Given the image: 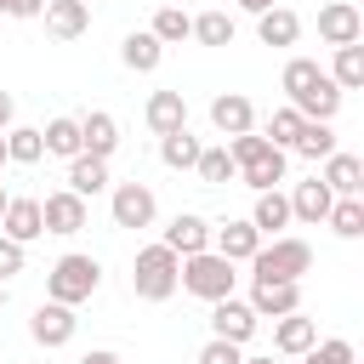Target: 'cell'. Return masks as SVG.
Returning a JSON list of instances; mask_svg holds the SVG:
<instances>
[{
	"label": "cell",
	"instance_id": "obj_1",
	"mask_svg": "<svg viewBox=\"0 0 364 364\" xmlns=\"http://www.w3.org/2000/svg\"><path fill=\"white\" fill-rule=\"evenodd\" d=\"M279 85H284V97H290V108L301 119H336L341 114V97H347L313 57H290L284 74H279Z\"/></svg>",
	"mask_w": 364,
	"mask_h": 364
},
{
	"label": "cell",
	"instance_id": "obj_2",
	"mask_svg": "<svg viewBox=\"0 0 364 364\" xmlns=\"http://www.w3.org/2000/svg\"><path fill=\"white\" fill-rule=\"evenodd\" d=\"M301 273H313V245L296 239V233H273L256 245L250 256V279H284V284H301Z\"/></svg>",
	"mask_w": 364,
	"mask_h": 364
},
{
	"label": "cell",
	"instance_id": "obj_3",
	"mask_svg": "<svg viewBox=\"0 0 364 364\" xmlns=\"http://www.w3.org/2000/svg\"><path fill=\"white\" fill-rule=\"evenodd\" d=\"M97 284H102V262H97V256H85V250H63V256L51 262V273H46V296H51V301H63V307L91 301V296H97Z\"/></svg>",
	"mask_w": 364,
	"mask_h": 364
},
{
	"label": "cell",
	"instance_id": "obj_4",
	"mask_svg": "<svg viewBox=\"0 0 364 364\" xmlns=\"http://www.w3.org/2000/svg\"><path fill=\"white\" fill-rule=\"evenodd\" d=\"M176 273H182V256L159 239V245H142L136 262H131V290L136 301H171L176 296Z\"/></svg>",
	"mask_w": 364,
	"mask_h": 364
},
{
	"label": "cell",
	"instance_id": "obj_5",
	"mask_svg": "<svg viewBox=\"0 0 364 364\" xmlns=\"http://www.w3.org/2000/svg\"><path fill=\"white\" fill-rule=\"evenodd\" d=\"M233 262L228 256H216V250H193V256H182V273H176V290H188V296H199V301H222V296H233Z\"/></svg>",
	"mask_w": 364,
	"mask_h": 364
},
{
	"label": "cell",
	"instance_id": "obj_6",
	"mask_svg": "<svg viewBox=\"0 0 364 364\" xmlns=\"http://www.w3.org/2000/svg\"><path fill=\"white\" fill-rule=\"evenodd\" d=\"M108 216H114V228H154V216H159V199H154V188L148 182H114V193H108Z\"/></svg>",
	"mask_w": 364,
	"mask_h": 364
},
{
	"label": "cell",
	"instance_id": "obj_7",
	"mask_svg": "<svg viewBox=\"0 0 364 364\" xmlns=\"http://www.w3.org/2000/svg\"><path fill=\"white\" fill-rule=\"evenodd\" d=\"M85 199L74 193V188H57V193H46L40 199V222H46V233H57V239H74L80 228H85Z\"/></svg>",
	"mask_w": 364,
	"mask_h": 364
},
{
	"label": "cell",
	"instance_id": "obj_8",
	"mask_svg": "<svg viewBox=\"0 0 364 364\" xmlns=\"http://www.w3.org/2000/svg\"><path fill=\"white\" fill-rule=\"evenodd\" d=\"M318 40H324V46H358V40H364V11H358L353 0L318 6Z\"/></svg>",
	"mask_w": 364,
	"mask_h": 364
},
{
	"label": "cell",
	"instance_id": "obj_9",
	"mask_svg": "<svg viewBox=\"0 0 364 364\" xmlns=\"http://www.w3.org/2000/svg\"><path fill=\"white\" fill-rule=\"evenodd\" d=\"M74 330H80L74 307H63V301H51V296H46V301L34 307V318H28V336H34L40 347H68Z\"/></svg>",
	"mask_w": 364,
	"mask_h": 364
},
{
	"label": "cell",
	"instance_id": "obj_10",
	"mask_svg": "<svg viewBox=\"0 0 364 364\" xmlns=\"http://www.w3.org/2000/svg\"><path fill=\"white\" fill-rule=\"evenodd\" d=\"M284 159H290L284 148H273V142H262L256 154H245V159L233 165V176H239L245 188H256V193H262V188H279V182H284Z\"/></svg>",
	"mask_w": 364,
	"mask_h": 364
},
{
	"label": "cell",
	"instance_id": "obj_11",
	"mask_svg": "<svg viewBox=\"0 0 364 364\" xmlns=\"http://www.w3.org/2000/svg\"><path fill=\"white\" fill-rule=\"evenodd\" d=\"M210 336H222V341H250L256 336V307L250 301H239V296H222V301H210Z\"/></svg>",
	"mask_w": 364,
	"mask_h": 364
},
{
	"label": "cell",
	"instance_id": "obj_12",
	"mask_svg": "<svg viewBox=\"0 0 364 364\" xmlns=\"http://www.w3.org/2000/svg\"><path fill=\"white\" fill-rule=\"evenodd\" d=\"M250 307L256 318H284L301 307V284H284V279H256L250 284Z\"/></svg>",
	"mask_w": 364,
	"mask_h": 364
},
{
	"label": "cell",
	"instance_id": "obj_13",
	"mask_svg": "<svg viewBox=\"0 0 364 364\" xmlns=\"http://www.w3.org/2000/svg\"><path fill=\"white\" fill-rule=\"evenodd\" d=\"M40 23H46L51 40H80V34L91 28V6H85V0H46Z\"/></svg>",
	"mask_w": 364,
	"mask_h": 364
},
{
	"label": "cell",
	"instance_id": "obj_14",
	"mask_svg": "<svg viewBox=\"0 0 364 364\" xmlns=\"http://www.w3.org/2000/svg\"><path fill=\"white\" fill-rule=\"evenodd\" d=\"M210 125H216L222 136H239V131H256V102H250L245 91H222V97L210 102Z\"/></svg>",
	"mask_w": 364,
	"mask_h": 364
},
{
	"label": "cell",
	"instance_id": "obj_15",
	"mask_svg": "<svg viewBox=\"0 0 364 364\" xmlns=\"http://www.w3.org/2000/svg\"><path fill=\"white\" fill-rule=\"evenodd\" d=\"M256 245H262V233L250 228V216L210 228V250H216V256H228V262H250V256H256Z\"/></svg>",
	"mask_w": 364,
	"mask_h": 364
},
{
	"label": "cell",
	"instance_id": "obj_16",
	"mask_svg": "<svg viewBox=\"0 0 364 364\" xmlns=\"http://www.w3.org/2000/svg\"><path fill=\"white\" fill-rule=\"evenodd\" d=\"M142 119H148L154 136H171V131L188 125V97H182V91H154L148 108H142Z\"/></svg>",
	"mask_w": 364,
	"mask_h": 364
},
{
	"label": "cell",
	"instance_id": "obj_17",
	"mask_svg": "<svg viewBox=\"0 0 364 364\" xmlns=\"http://www.w3.org/2000/svg\"><path fill=\"white\" fill-rule=\"evenodd\" d=\"M284 199H290V222H307V228H318V222L330 216V199H336V193H330L318 176H313V182H296Z\"/></svg>",
	"mask_w": 364,
	"mask_h": 364
},
{
	"label": "cell",
	"instance_id": "obj_18",
	"mask_svg": "<svg viewBox=\"0 0 364 364\" xmlns=\"http://www.w3.org/2000/svg\"><path fill=\"white\" fill-rule=\"evenodd\" d=\"M0 233L17 239V245H34V239L46 233V222H40V199H6V210H0Z\"/></svg>",
	"mask_w": 364,
	"mask_h": 364
},
{
	"label": "cell",
	"instance_id": "obj_19",
	"mask_svg": "<svg viewBox=\"0 0 364 364\" xmlns=\"http://www.w3.org/2000/svg\"><path fill=\"white\" fill-rule=\"evenodd\" d=\"M80 142H85V154L108 159V154L119 148V119H114L108 108H91V114H80Z\"/></svg>",
	"mask_w": 364,
	"mask_h": 364
},
{
	"label": "cell",
	"instance_id": "obj_20",
	"mask_svg": "<svg viewBox=\"0 0 364 364\" xmlns=\"http://www.w3.org/2000/svg\"><path fill=\"white\" fill-rule=\"evenodd\" d=\"M318 182L330 188V193H364V159L358 154H324V171H318Z\"/></svg>",
	"mask_w": 364,
	"mask_h": 364
},
{
	"label": "cell",
	"instance_id": "obj_21",
	"mask_svg": "<svg viewBox=\"0 0 364 364\" xmlns=\"http://www.w3.org/2000/svg\"><path fill=\"white\" fill-rule=\"evenodd\" d=\"M165 245H171L176 256L210 250V222H205V216H193V210H176V216H171V228H165Z\"/></svg>",
	"mask_w": 364,
	"mask_h": 364
},
{
	"label": "cell",
	"instance_id": "obj_22",
	"mask_svg": "<svg viewBox=\"0 0 364 364\" xmlns=\"http://www.w3.org/2000/svg\"><path fill=\"white\" fill-rule=\"evenodd\" d=\"M313 341H318V324H313V318H307L301 307H296V313H284V318L273 324V347H279L284 358H301V353H307Z\"/></svg>",
	"mask_w": 364,
	"mask_h": 364
},
{
	"label": "cell",
	"instance_id": "obj_23",
	"mask_svg": "<svg viewBox=\"0 0 364 364\" xmlns=\"http://www.w3.org/2000/svg\"><path fill=\"white\" fill-rule=\"evenodd\" d=\"M119 63H125L131 74H154V68L165 63V46H159L148 28H131V34L119 40Z\"/></svg>",
	"mask_w": 364,
	"mask_h": 364
},
{
	"label": "cell",
	"instance_id": "obj_24",
	"mask_svg": "<svg viewBox=\"0 0 364 364\" xmlns=\"http://www.w3.org/2000/svg\"><path fill=\"white\" fill-rule=\"evenodd\" d=\"M250 228H256L262 239L284 233V228H290V199H284L279 188H262V193H256V205H250Z\"/></svg>",
	"mask_w": 364,
	"mask_h": 364
},
{
	"label": "cell",
	"instance_id": "obj_25",
	"mask_svg": "<svg viewBox=\"0 0 364 364\" xmlns=\"http://www.w3.org/2000/svg\"><path fill=\"white\" fill-rule=\"evenodd\" d=\"M256 34H262V46H296L301 40V17L290 6H267V11H256Z\"/></svg>",
	"mask_w": 364,
	"mask_h": 364
},
{
	"label": "cell",
	"instance_id": "obj_26",
	"mask_svg": "<svg viewBox=\"0 0 364 364\" xmlns=\"http://www.w3.org/2000/svg\"><path fill=\"white\" fill-rule=\"evenodd\" d=\"M68 188H74L80 199H97V193L108 188V159H97V154H74V159H68Z\"/></svg>",
	"mask_w": 364,
	"mask_h": 364
},
{
	"label": "cell",
	"instance_id": "obj_27",
	"mask_svg": "<svg viewBox=\"0 0 364 364\" xmlns=\"http://www.w3.org/2000/svg\"><path fill=\"white\" fill-rule=\"evenodd\" d=\"M40 142H46V154H57V159H74V154H85V142H80V119H74V114H57V119H46Z\"/></svg>",
	"mask_w": 364,
	"mask_h": 364
},
{
	"label": "cell",
	"instance_id": "obj_28",
	"mask_svg": "<svg viewBox=\"0 0 364 364\" xmlns=\"http://www.w3.org/2000/svg\"><path fill=\"white\" fill-rule=\"evenodd\" d=\"M290 154H301V159H324V154H336V125H330V119H301Z\"/></svg>",
	"mask_w": 364,
	"mask_h": 364
},
{
	"label": "cell",
	"instance_id": "obj_29",
	"mask_svg": "<svg viewBox=\"0 0 364 364\" xmlns=\"http://www.w3.org/2000/svg\"><path fill=\"white\" fill-rule=\"evenodd\" d=\"M324 222H330L341 239H364V199H358V193H336Z\"/></svg>",
	"mask_w": 364,
	"mask_h": 364
},
{
	"label": "cell",
	"instance_id": "obj_30",
	"mask_svg": "<svg viewBox=\"0 0 364 364\" xmlns=\"http://www.w3.org/2000/svg\"><path fill=\"white\" fill-rule=\"evenodd\" d=\"M6 159L11 165H40L46 159V142L34 125H6Z\"/></svg>",
	"mask_w": 364,
	"mask_h": 364
},
{
	"label": "cell",
	"instance_id": "obj_31",
	"mask_svg": "<svg viewBox=\"0 0 364 364\" xmlns=\"http://www.w3.org/2000/svg\"><path fill=\"white\" fill-rule=\"evenodd\" d=\"M188 28H193V17H188L182 6H159V11H154V23H148V34H154L159 46H182V40H188Z\"/></svg>",
	"mask_w": 364,
	"mask_h": 364
},
{
	"label": "cell",
	"instance_id": "obj_32",
	"mask_svg": "<svg viewBox=\"0 0 364 364\" xmlns=\"http://www.w3.org/2000/svg\"><path fill=\"white\" fill-rule=\"evenodd\" d=\"M341 91H358L364 85V46H336V63L324 68Z\"/></svg>",
	"mask_w": 364,
	"mask_h": 364
},
{
	"label": "cell",
	"instance_id": "obj_33",
	"mask_svg": "<svg viewBox=\"0 0 364 364\" xmlns=\"http://www.w3.org/2000/svg\"><path fill=\"white\" fill-rule=\"evenodd\" d=\"M159 159L171 165V171H193V159H199V136L182 125V131H171V136H159Z\"/></svg>",
	"mask_w": 364,
	"mask_h": 364
},
{
	"label": "cell",
	"instance_id": "obj_34",
	"mask_svg": "<svg viewBox=\"0 0 364 364\" xmlns=\"http://www.w3.org/2000/svg\"><path fill=\"white\" fill-rule=\"evenodd\" d=\"M193 176L205 182V188H222V182H233V154L216 142V148H199V159H193Z\"/></svg>",
	"mask_w": 364,
	"mask_h": 364
},
{
	"label": "cell",
	"instance_id": "obj_35",
	"mask_svg": "<svg viewBox=\"0 0 364 364\" xmlns=\"http://www.w3.org/2000/svg\"><path fill=\"white\" fill-rule=\"evenodd\" d=\"M188 40H199V46H233V17L228 11H199L193 28H188Z\"/></svg>",
	"mask_w": 364,
	"mask_h": 364
},
{
	"label": "cell",
	"instance_id": "obj_36",
	"mask_svg": "<svg viewBox=\"0 0 364 364\" xmlns=\"http://www.w3.org/2000/svg\"><path fill=\"white\" fill-rule=\"evenodd\" d=\"M307 364H358V353H353V341L347 336H330V341H313L307 353H301Z\"/></svg>",
	"mask_w": 364,
	"mask_h": 364
},
{
	"label": "cell",
	"instance_id": "obj_37",
	"mask_svg": "<svg viewBox=\"0 0 364 364\" xmlns=\"http://www.w3.org/2000/svg\"><path fill=\"white\" fill-rule=\"evenodd\" d=\"M296 131H301V114H296L290 102H284V108H273V119H267V142L290 154V142H296Z\"/></svg>",
	"mask_w": 364,
	"mask_h": 364
},
{
	"label": "cell",
	"instance_id": "obj_38",
	"mask_svg": "<svg viewBox=\"0 0 364 364\" xmlns=\"http://www.w3.org/2000/svg\"><path fill=\"white\" fill-rule=\"evenodd\" d=\"M239 358H245V347H239V341H222V336H210V341L199 347V358H193V364H239Z\"/></svg>",
	"mask_w": 364,
	"mask_h": 364
},
{
	"label": "cell",
	"instance_id": "obj_39",
	"mask_svg": "<svg viewBox=\"0 0 364 364\" xmlns=\"http://www.w3.org/2000/svg\"><path fill=\"white\" fill-rule=\"evenodd\" d=\"M23 262H28V245H17V239H6V233H0V279H17V273H23Z\"/></svg>",
	"mask_w": 364,
	"mask_h": 364
},
{
	"label": "cell",
	"instance_id": "obj_40",
	"mask_svg": "<svg viewBox=\"0 0 364 364\" xmlns=\"http://www.w3.org/2000/svg\"><path fill=\"white\" fill-rule=\"evenodd\" d=\"M46 0H6V17H40Z\"/></svg>",
	"mask_w": 364,
	"mask_h": 364
},
{
	"label": "cell",
	"instance_id": "obj_41",
	"mask_svg": "<svg viewBox=\"0 0 364 364\" xmlns=\"http://www.w3.org/2000/svg\"><path fill=\"white\" fill-rule=\"evenodd\" d=\"M80 364H125V358H119V353H108V347H91Z\"/></svg>",
	"mask_w": 364,
	"mask_h": 364
},
{
	"label": "cell",
	"instance_id": "obj_42",
	"mask_svg": "<svg viewBox=\"0 0 364 364\" xmlns=\"http://www.w3.org/2000/svg\"><path fill=\"white\" fill-rule=\"evenodd\" d=\"M17 119V102H11V91H0V131Z\"/></svg>",
	"mask_w": 364,
	"mask_h": 364
},
{
	"label": "cell",
	"instance_id": "obj_43",
	"mask_svg": "<svg viewBox=\"0 0 364 364\" xmlns=\"http://www.w3.org/2000/svg\"><path fill=\"white\" fill-rule=\"evenodd\" d=\"M239 11H267V6H279V0H233Z\"/></svg>",
	"mask_w": 364,
	"mask_h": 364
},
{
	"label": "cell",
	"instance_id": "obj_44",
	"mask_svg": "<svg viewBox=\"0 0 364 364\" xmlns=\"http://www.w3.org/2000/svg\"><path fill=\"white\" fill-rule=\"evenodd\" d=\"M6 165H11V159H6V131H0V171H6Z\"/></svg>",
	"mask_w": 364,
	"mask_h": 364
},
{
	"label": "cell",
	"instance_id": "obj_45",
	"mask_svg": "<svg viewBox=\"0 0 364 364\" xmlns=\"http://www.w3.org/2000/svg\"><path fill=\"white\" fill-rule=\"evenodd\" d=\"M239 364H273V358H239Z\"/></svg>",
	"mask_w": 364,
	"mask_h": 364
},
{
	"label": "cell",
	"instance_id": "obj_46",
	"mask_svg": "<svg viewBox=\"0 0 364 364\" xmlns=\"http://www.w3.org/2000/svg\"><path fill=\"white\" fill-rule=\"evenodd\" d=\"M6 199H11V193H6V188H0V210H6Z\"/></svg>",
	"mask_w": 364,
	"mask_h": 364
},
{
	"label": "cell",
	"instance_id": "obj_47",
	"mask_svg": "<svg viewBox=\"0 0 364 364\" xmlns=\"http://www.w3.org/2000/svg\"><path fill=\"white\" fill-rule=\"evenodd\" d=\"M0 307H6V279H0Z\"/></svg>",
	"mask_w": 364,
	"mask_h": 364
},
{
	"label": "cell",
	"instance_id": "obj_48",
	"mask_svg": "<svg viewBox=\"0 0 364 364\" xmlns=\"http://www.w3.org/2000/svg\"><path fill=\"white\" fill-rule=\"evenodd\" d=\"M0 11H6V0H0Z\"/></svg>",
	"mask_w": 364,
	"mask_h": 364
}]
</instances>
